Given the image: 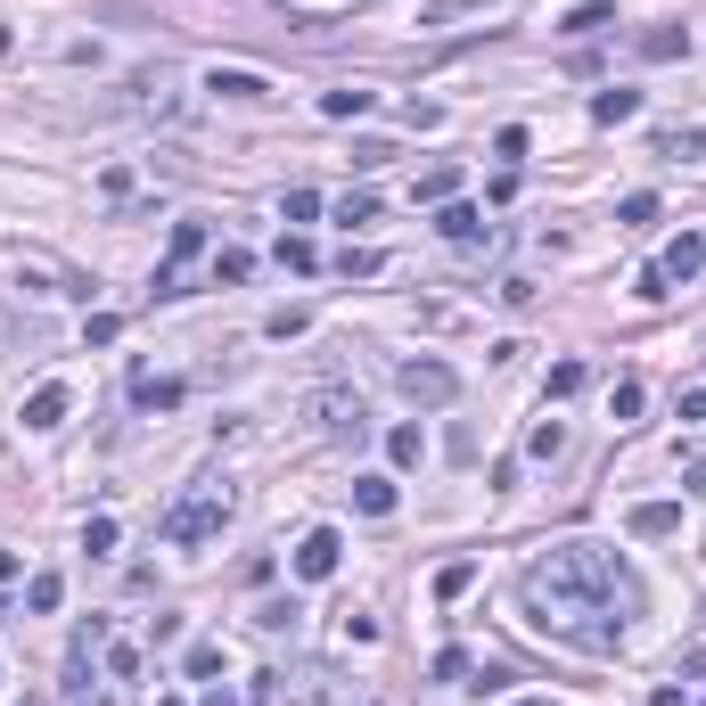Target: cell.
Listing matches in <instances>:
<instances>
[{
    "instance_id": "12",
    "label": "cell",
    "mask_w": 706,
    "mask_h": 706,
    "mask_svg": "<svg viewBox=\"0 0 706 706\" xmlns=\"http://www.w3.org/2000/svg\"><path fill=\"white\" fill-rule=\"evenodd\" d=\"M641 58H650V66H673V58H690V25H650V34H641Z\"/></svg>"
},
{
    "instance_id": "2",
    "label": "cell",
    "mask_w": 706,
    "mask_h": 706,
    "mask_svg": "<svg viewBox=\"0 0 706 706\" xmlns=\"http://www.w3.org/2000/svg\"><path fill=\"white\" fill-rule=\"evenodd\" d=\"M394 387H403L419 411H444V403H461V370H452V362H436V353L403 362V370H394Z\"/></svg>"
},
{
    "instance_id": "22",
    "label": "cell",
    "mask_w": 706,
    "mask_h": 706,
    "mask_svg": "<svg viewBox=\"0 0 706 706\" xmlns=\"http://www.w3.org/2000/svg\"><path fill=\"white\" fill-rule=\"evenodd\" d=\"M247 272H255V255H247V247H223V255H214V288H239Z\"/></svg>"
},
{
    "instance_id": "50",
    "label": "cell",
    "mask_w": 706,
    "mask_h": 706,
    "mask_svg": "<svg viewBox=\"0 0 706 706\" xmlns=\"http://www.w3.org/2000/svg\"><path fill=\"white\" fill-rule=\"evenodd\" d=\"M83 706H108V698H83Z\"/></svg>"
},
{
    "instance_id": "34",
    "label": "cell",
    "mask_w": 706,
    "mask_h": 706,
    "mask_svg": "<svg viewBox=\"0 0 706 706\" xmlns=\"http://www.w3.org/2000/svg\"><path fill=\"white\" fill-rule=\"evenodd\" d=\"M115 337H124V320H115V313H91V320H83V345H115Z\"/></svg>"
},
{
    "instance_id": "29",
    "label": "cell",
    "mask_w": 706,
    "mask_h": 706,
    "mask_svg": "<svg viewBox=\"0 0 706 706\" xmlns=\"http://www.w3.org/2000/svg\"><path fill=\"white\" fill-rule=\"evenodd\" d=\"M468 583H477V558H452L444 576H436V600H461V592H468Z\"/></svg>"
},
{
    "instance_id": "51",
    "label": "cell",
    "mask_w": 706,
    "mask_h": 706,
    "mask_svg": "<svg viewBox=\"0 0 706 706\" xmlns=\"http://www.w3.org/2000/svg\"><path fill=\"white\" fill-rule=\"evenodd\" d=\"M25 706H41V698H25Z\"/></svg>"
},
{
    "instance_id": "14",
    "label": "cell",
    "mask_w": 706,
    "mask_h": 706,
    "mask_svg": "<svg viewBox=\"0 0 706 706\" xmlns=\"http://www.w3.org/2000/svg\"><path fill=\"white\" fill-rule=\"evenodd\" d=\"M181 378H140V387H131V403H140V411H149V419H156V411H181Z\"/></svg>"
},
{
    "instance_id": "11",
    "label": "cell",
    "mask_w": 706,
    "mask_h": 706,
    "mask_svg": "<svg viewBox=\"0 0 706 706\" xmlns=\"http://www.w3.org/2000/svg\"><path fill=\"white\" fill-rule=\"evenodd\" d=\"M625 526H632L641 542H657V534H682V502H641Z\"/></svg>"
},
{
    "instance_id": "6",
    "label": "cell",
    "mask_w": 706,
    "mask_h": 706,
    "mask_svg": "<svg viewBox=\"0 0 706 706\" xmlns=\"http://www.w3.org/2000/svg\"><path fill=\"white\" fill-rule=\"evenodd\" d=\"M337 558H345V534H337V526H313V534L297 542V576H304V583H329Z\"/></svg>"
},
{
    "instance_id": "45",
    "label": "cell",
    "mask_w": 706,
    "mask_h": 706,
    "mask_svg": "<svg viewBox=\"0 0 706 706\" xmlns=\"http://www.w3.org/2000/svg\"><path fill=\"white\" fill-rule=\"evenodd\" d=\"M682 419H706V387H690V394H682Z\"/></svg>"
},
{
    "instance_id": "10",
    "label": "cell",
    "mask_w": 706,
    "mask_h": 706,
    "mask_svg": "<svg viewBox=\"0 0 706 706\" xmlns=\"http://www.w3.org/2000/svg\"><path fill=\"white\" fill-rule=\"evenodd\" d=\"M698 263H706V239H698V230H682V239L657 255V272H666V288H673V279H698Z\"/></svg>"
},
{
    "instance_id": "19",
    "label": "cell",
    "mask_w": 706,
    "mask_h": 706,
    "mask_svg": "<svg viewBox=\"0 0 706 706\" xmlns=\"http://www.w3.org/2000/svg\"><path fill=\"white\" fill-rule=\"evenodd\" d=\"M641 115V91H600L592 99V124H632Z\"/></svg>"
},
{
    "instance_id": "46",
    "label": "cell",
    "mask_w": 706,
    "mask_h": 706,
    "mask_svg": "<svg viewBox=\"0 0 706 706\" xmlns=\"http://www.w3.org/2000/svg\"><path fill=\"white\" fill-rule=\"evenodd\" d=\"M0 583H17V551H0Z\"/></svg>"
},
{
    "instance_id": "18",
    "label": "cell",
    "mask_w": 706,
    "mask_h": 706,
    "mask_svg": "<svg viewBox=\"0 0 706 706\" xmlns=\"http://www.w3.org/2000/svg\"><path fill=\"white\" fill-rule=\"evenodd\" d=\"M583 362H551V378H542V403H567V394H583Z\"/></svg>"
},
{
    "instance_id": "7",
    "label": "cell",
    "mask_w": 706,
    "mask_h": 706,
    "mask_svg": "<svg viewBox=\"0 0 706 706\" xmlns=\"http://www.w3.org/2000/svg\"><path fill=\"white\" fill-rule=\"evenodd\" d=\"M436 230H444L452 247H484V239H493V223H484L477 205H461V198H444V205H436Z\"/></svg>"
},
{
    "instance_id": "9",
    "label": "cell",
    "mask_w": 706,
    "mask_h": 706,
    "mask_svg": "<svg viewBox=\"0 0 706 706\" xmlns=\"http://www.w3.org/2000/svg\"><path fill=\"white\" fill-rule=\"evenodd\" d=\"M205 91H214V99H272V83H263L255 66H214V75H205Z\"/></svg>"
},
{
    "instance_id": "49",
    "label": "cell",
    "mask_w": 706,
    "mask_h": 706,
    "mask_svg": "<svg viewBox=\"0 0 706 706\" xmlns=\"http://www.w3.org/2000/svg\"><path fill=\"white\" fill-rule=\"evenodd\" d=\"M0 625H9V600H0Z\"/></svg>"
},
{
    "instance_id": "33",
    "label": "cell",
    "mask_w": 706,
    "mask_h": 706,
    "mask_svg": "<svg viewBox=\"0 0 706 706\" xmlns=\"http://www.w3.org/2000/svg\"><path fill=\"white\" fill-rule=\"evenodd\" d=\"M493 156H502V165H518V156H526V124H502V131H493Z\"/></svg>"
},
{
    "instance_id": "31",
    "label": "cell",
    "mask_w": 706,
    "mask_h": 706,
    "mask_svg": "<svg viewBox=\"0 0 706 706\" xmlns=\"http://www.w3.org/2000/svg\"><path fill=\"white\" fill-rule=\"evenodd\" d=\"M452 189H461V173H452V165H436V173H419V205H444V198H452Z\"/></svg>"
},
{
    "instance_id": "37",
    "label": "cell",
    "mask_w": 706,
    "mask_h": 706,
    "mask_svg": "<svg viewBox=\"0 0 706 706\" xmlns=\"http://www.w3.org/2000/svg\"><path fill=\"white\" fill-rule=\"evenodd\" d=\"M477 9H493V0H436L428 25H452V17H477Z\"/></svg>"
},
{
    "instance_id": "20",
    "label": "cell",
    "mask_w": 706,
    "mask_h": 706,
    "mask_svg": "<svg viewBox=\"0 0 706 706\" xmlns=\"http://www.w3.org/2000/svg\"><path fill=\"white\" fill-rule=\"evenodd\" d=\"M329 698H337V673L329 666H304L297 673V706H329Z\"/></svg>"
},
{
    "instance_id": "43",
    "label": "cell",
    "mask_w": 706,
    "mask_h": 706,
    "mask_svg": "<svg viewBox=\"0 0 706 706\" xmlns=\"http://www.w3.org/2000/svg\"><path fill=\"white\" fill-rule=\"evenodd\" d=\"M698 673H706V641H690L682 650V682H698Z\"/></svg>"
},
{
    "instance_id": "13",
    "label": "cell",
    "mask_w": 706,
    "mask_h": 706,
    "mask_svg": "<svg viewBox=\"0 0 706 706\" xmlns=\"http://www.w3.org/2000/svg\"><path fill=\"white\" fill-rule=\"evenodd\" d=\"M353 509L362 518H394V477H353Z\"/></svg>"
},
{
    "instance_id": "32",
    "label": "cell",
    "mask_w": 706,
    "mask_h": 706,
    "mask_svg": "<svg viewBox=\"0 0 706 706\" xmlns=\"http://www.w3.org/2000/svg\"><path fill=\"white\" fill-rule=\"evenodd\" d=\"M279 263H288V272H320V255H313V239H279Z\"/></svg>"
},
{
    "instance_id": "25",
    "label": "cell",
    "mask_w": 706,
    "mask_h": 706,
    "mask_svg": "<svg viewBox=\"0 0 706 706\" xmlns=\"http://www.w3.org/2000/svg\"><path fill=\"white\" fill-rule=\"evenodd\" d=\"M526 452H534V461H558V452H567V428H558V419H534V436H526Z\"/></svg>"
},
{
    "instance_id": "8",
    "label": "cell",
    "mask_w": 706,
    "mask_h": 706,
    "mask_svg": "<svg viewBox=\"0 0 706 706\" xmlns=\"http://www.w3.org/2000/svg\"><path fill=\"white\" fill-rule=\"evenodd\" d=\"M66 411H75V394H66V387L50 378V387H34V394H25V428H34V436H50L58 419H66Z\"/></svg>"
},
{
    "instance_id": "40",
    "label": "cell",
    "mask_w": 706,
    "mask_h": 706,
    "mask_svg": "<svg viewBox=\"0 0 706 706\" xmlns=\"http://www.w3.org/2000/svg\"><path fill=\"white\" fill-rule=\"evenodd\" d=\"M255 625H263V632H288V625H297V600H272V608H255Z\"/></svg>"
},
{
    "instance_id": "24",
    "label": "cell",
    "mask_w": 706,
    "mask_h": 706,
    "mask_svg": "<svg viewBox=\"0 0 706 706\" xmlns=\"http://www.w3.org/2000/svg\"><path fill=\"white\" fill-rule=\"evenodd\" d=\"M320 115H329V124H353V115H370V91H329Z\"/></svg>"
},
{
    "instance_id": "16",
    "label": "cell",
    "mask_w": 706,
    "mask_h": 706,
    "mask_svg": "<svg viewBox=\"0 0 706 706\" xmlns=\"http://www.w3.org/2000/svg\"><path fill=\"white\" fill-rule=\"evenodd\" d=\"M641 403H650V387H641V378H616V394H608V419H616V428H632V419H641Z\"/></svg>"
},
{
    "instance_id": "44",
    "label": "cell",
    "mask_w": 706,
    "mask_h": 706,
    "mask_svg": "<svg viewBox=\"0 0 706 706\" xmlns=\"http://www.w3.org/2000/svg\"><path fill=\"white\" fill-rule=\"evenodd\" d=\"M650 706H690V690H682V682H657V690H650Z\"/></svg>"
},
{
    "instance_id": "42",
    "label": "cell",
    "mask_w": 706,
    "mask_h": 706,
    "mask_svg": "<svg viewBox=\"0 0 706 706\" xmlns=\"http://www.w3.org/2000/svg\"><path fill=\"white\" fill-rule=\"evenodd\" d=\"M189 673H198V682H205V673H223V650H214V641H198V650H189Z\"/></svg>"
},
{
    "instance_id": "21",
    "label": "cell",
    "mask_w": 706,
    "mask_h": 706,
    "mask_svg": "<svg viewBox=\"0 0 706 706\" xmlns=\"http://www.w3.org/2000/svg\"><path fill=\"white\" fill-rule=\"evenodd\" d=\"M337 223H345V230L378 223V198H370V189H345V198H337Z\"/></svg>"
},
{
    "instance_id": "30",
    "label": "cell",
    "mask_w": 706,
    "mask_h": 706,
    "mask_svg": "<svg viewBox=\"0 0 706 706\" xmlns=\"http://www.w3.org/2000/svg\"><path fill=\"white\" fill-rule=\"evenodd\" d=\"M387 452H394V468H411V461H428V436H419V428H394Z\"/></svg>"
},
{
    "instance_id": "26",
    "label": "cell",
    "mask_w": 706,
    "mask_h": 706,
    "mask_svg": "<svg viewBox=\"0 0 706 706\" xmlns=\"http://www.w3.org/2000/svg\"><path fill=\"white\" fill-rule=\"evenodd\" d=\"M58 600H66V576H34V583H25V608H34V616H50Z\"/></svg>"
},
{
    "instance_id": "38",
    "label": "cell",
    "mask_w": 706,
    "mask_h": 706,
    "mask_svg": "<svg viewBox=\"0 0 706 706\" xmlns=\"http://www.w3.org/2000/svg\"><path fill=\"white\" fill-rule=\"evenodd\" d=\"M632 297H641V304H666V297H673V288H666V272H657V263H650V272L632 279Z\"/></svg>"
},
{
    "instance_id": "47",
    "label": "cell",
    "mask_w": 706,
    "mask_h": 706,
    "mask_svg": "<svg viewBox=\"0 0 706 706\" xmlns=\"http://www.w3.org/2000/svg\"><path fill=\"white\" fill-rule=\"evenodd\" d=\"M518 706H558V698H518Z\"/></svg>"
},
{
    "instance_id": "36",
    "label": "cell",
    "mask_w": 706,
    "mask_h": 706,
    "mask_svg": "<svg viewBox=\"0 0 706 706\" xmlns=\"http://www.w3.org/2000/svg\"><path fill=\"white\" fill-rule=\"evenodd\" d=\"M279 214H288V223H313V214H320V189H288V205H279Z\"/></svg>"
},
{
    "instance_id": "5",
    "label": "cell",
    "mask_w": 706,
    "mask_h": 706,
    "mask_svg": "<svg viewBox=\"0 0 706 706\" xmlns=\"http://www.w3.org/2000/svg\"><path fill=\"white\" fill-rule=\"evenodd\" d=\"M131 108L156 115V124H173V115H181V75H173V66H149V75L131 83Z\"/></svg>"
},
{
    "instance_id": "41",
    "label": "cell",
    "mask_w": 706,
    "mask_h": 706,
    "mask_svg": "<svg viewBox=\"0 0 706 706\" xmlns=\"http://www.w3.org/2000/svg\"><path fill=\"white\" fill-rule=\"evenodd\" d=\"M108 673H124V682H131V673H140V650H131V641H108Z\"/></svg>"
},
{
    "instance_id": "48",
    "label": "cell",
    "mask_w": 706,
    "mask_h": 706,
    "mask_svg": "<svg viewBox=\"0 0 706 706\" xmlns=\"http://www.w3.org/2000/svg\"><path fill=\"white\" fill-rule=\"evenodd\" d=\"M0 58H9V25H0Z\"/></svg>"
},
{
    "instance_id": "27",
    "label": "cell",
    "mask_w": 706,
    "mask_h": 706,
    "mask_svg": "<svg viewBox=\"0 0 706 706\" xmlns=\"http://www.w3.org/2000/svg\"><path fill=\"white\" fill-rule=\"evenodd\" d=\"M616 223H625V230H650V223H657V198H650V189H632V198L616 205Z\"/></svg>"
},
{
    "instance_id": "28",
    "label": "cell",
    "mask_w": 706,
    "mask_h": 706,
    "mask_svg": "<svg viewBox=\"0 0 706 706\" xmlns=\"http://www.w3.org/2000/svg\"><path fill=\"white\" fill-rule=\"evenodd\" d=\"M263 329H272L279 345H288V337H304V329H313V313H304V304H279V313L263 320Z\"/></svg>"
},
{
    "instance_id": "39",
    "label": "cell",
    "mask_w": 706,
    "mask_h": 706,
    "mask_svg": "<svg viewBox=\"0 0 706 706\" xmlns=\"http://www.w3.org/2000/svg\"><path fill=\"white\" fill-rule=\"evenodd\" d=\"M387 156H394V140H353V165H362V173H378Z\"/></svg>"
},
{
    "instance_id": "23",
    "label": "cell",
    "mask_w": 706,
    "mask_h": 706,
    "mask_svg": "<svg viewBox=\"0 0 706 706\" xmlns=\"http://www.w3.org/2000/svg\"><path fill=\"white\" fill-rule=\"evenodd\" d=\"M337 272H345V279H378V272H387V255H378V247H345Z\"/></svg>"
},
{
    "instance_id": "4",
    "label": "cell",
    "mask_w": 706,
    "mask_h": 706,
    "mask_svg": "<svg viewBox=\"0 0 706 706\" xmlns=\"http://www.w3.org/2000/svg\"><path fill=\"white\" fill-rule=\"evenodd\" d=\"M313 419H320V436H337V444H362V436H370V411H362V394H345V387H320Z\"/></svg>"
},
{
    "instance_id": "15",
    "label": "cell",
    "mask_w": 706,
    "mask_h": 706,
    "mask_svg": "<svg viewBox=\"0 0 706 706\" xmlns=\"http://www.w3.org/2000/svg\"><path fill=\"white\" fill-rule=\"evenodd\" d=\"M608 25H616V9H608V0H583V9H567V25H558V34H608Z\"/></svg>"
},
{
    "instance_id": "17",
    "label": "cell",
    "mask_w": 706,
    "mask_h": 706,
    "mask_svg": "<svg viewBox=\"0 0 706 706\" xmlns=\"http://www.w3.org/2000/svg\"><path fill=\"white\" fill-rule=\"evenodd\" d=\"M657 156H682V165H698V156H706V131H698V124H682V131H657Z\"/></svg>"
},
{
    "instance_id": "1",
    "label": "cell",
    "mask_w": 706,
    "mask_h": 706,
    "mask_svg": "<svg viewBox=\"0 0 706 706\" xmlns=\"http://www.w3.org/2000/svg\"><path fill=\"white\" fill-rule=\"evenodd\" d=\"M526 608L542 632L576 641V650H616L625 616H641V583L608 542H558L526 567Z\"/></svg>"
},
{
    "instance_id": "3",
    "label": "cell",
    "mask_w": 706,
    "mask_h": 706,
    "mask_svg": "<svg viewBox=\"0 0 706 706\" xmlns=\"http://www.w3.org/2000/svg\"><path fill=\"white\" fill-rule=\"evenodd\" d=\"M223 518H230V493H189V502L165 518V542H181V551H189V542L223 534Z\"/></svg>"
},
{
    "instance_id": "35",
    "label": "cell",
    "mask_w": 706,
    "mask_h": 706,
    "mask_svg": "<svg viewBox=\"0 0 706 706\" xmlns=\"http://www.w3.org/2000/svg\"><path fill=\"white\" fill-rule=\"evenodd\" d=\"M83 551L108 558V551H115V518H91V526H83Z\"/></svg>"
}]
</instances>
